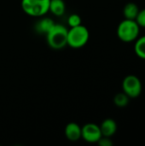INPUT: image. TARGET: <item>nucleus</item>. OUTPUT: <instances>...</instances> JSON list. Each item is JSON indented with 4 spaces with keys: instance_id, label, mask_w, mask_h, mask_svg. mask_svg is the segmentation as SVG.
I'll use <instances>...</instances> for the list:
<instances>
[{
    "instance_id": "obj_14",
    "label": "nucleus",
    "mask_w": 145,
    "mask_h": 146,
    "mask_svg": "<svg viewBox=\"0 0 145 146\" xmlns=\"http://www.w3.org/2000/svg\"><path fill=\"white\" fill-rule=\"evenodd\" d=\"M81 22H82L81 17L77 14H72L68 19V23L71 27L79 26L81 25Z\"/></svg>"
},
{
    "instance_id": "obj_7",
    "label": "nucleus",
    "mask_w": 145,
    "mask_h": 146,
    "mask_svg": "<svg viewBox=\"0 0 145 146\" xmlns=\"http://www.w3.org/2000/svg\"><path fill=\"white\" fill-rule=\"evenodd\" d=\"M65 135L69 141H78L81 139V127L75 122H70L65 127Z\"/></svg>"
},
{
    "instance_id": "obj_15",
    "label": "nucleus",
    "mask_w": 145,
    "mask_h": 146,
    "mask_svg": "<svg viewBox=\"0 0 145 146\" xmlns=\"http://www.w3.org/2000/svg\"><path fill=\"white\" fill-rule=\"evenodd\" d=\"M135 21L138 24L139 27H145V9H143L139 10Z\"/></svg>"
},
{
    "instance_id": "obj_10",
    "label": "nucleus",
    "mask_w": 145,
    "mask_h": 146,
    "mask_svg": "<svg viewBox=\"0 0 145 146\" xmlns=\"http://www.w3.org/2000/svg\"><path fill=\"white\" fill-rule=\"evenodd\" d=\"M66 6L63 0H50L49 11H50L53 15L61 16L65 13Z\"/></svg>"
},
{
    "instance_id": "obj_8",
    "label": "nucleus",
    "mask_w": 145,
    "mask_h": 146,
    "mask_svg": "<svg viewBox=\"0 0 145 146\" xmlns=\"http://www.w3.org/2000/svg\"><path fill=\"white\" fill-rule=\"evenodd\" d=\"M99 127L101 129L102 135L105 136V137L111 138L113 135L115 134V133L117 131V124H116L115 121L111 118L105 119L102 122L101 126H99Z\"/></svg>"
},
{
    "instance_id": "obj_2",
    "label": "nucleus",
    "mask_w": 145,
    "mask_h": 146,
    "mask_svg": "<svg viewBox=\"0 0 145 146\" xmlns=\"http://www.w3.org/2000/svg\"><path fill=\"white\" fill-rule=\"evenodd\" d=\"M139 29L140 27L135 20L125 19L118 26L117 35L123 42H132L138 38Z\"/></svg>"
},
{
    "instance_id": "obj_4",
    "label": "nucleus",
    "mask_w": 145,
    "mask_h": 146,
    "mask_svg": "<svg viewBox=\"0 0 145 146\" xmlns=\"http://www.w3.org/2000/svg\"><path fill=\"white\" fill-rule=\"evenodd\" d=\"M122 89L130 98H136L142 92L141 80L136 75H127L123 80Z\"/></svg>"
},
{
    "instance_id": "obj_5",
    "label": "nucleus",
    "mask_w": 145,
    "mask_h": 146,
    "mask_svg": "<svg viewBox=\"0 0 145 146\" xmlns=\"http://www.w3.org/2000/svg\"><path fill=\"white\" fill-rule=\"evenodd\" d=\"M102 136L100 127L95 123H87L81 127V138L88 143H97Z\"/></svg>"
},
{
    "instance_id": "obj_12",
    "label": "nucleus",
    "mask_w": 145,
    "mask_h": 146,
    "mask_svg": "<svg viewBox=\"0 0 145 146\" xmlns=\"http://www.w3.org/2000/svg\"><path fill=\"white\" fill-rule=\"evenodd\" d=\"M134 50L139 58L145 60V35L136 39Z\"/></svg>"
},
{
    "instance_id": "obj_16",
    "label": "nucleus",
    "mask_w": 145,
    "mask_h": 146,
    "mask_svg": "<svg viewBox=\"0 0 145 146\" xmlns=\"http://www.w3.org/2000/svg\"><path fill=\"white\" fill-rule=\"evenodd\" d=\"M97 144L100 146H112L113 145V141L109 137H105L102 136L101 139L97 141Z\"/></svg>"
},
{
    "instance_id": "obj_1",
    "label": "nucleus",
    "mask_w": 145,
    "mask_h": 146,
    "mask_svg": "<svg viewBox=\"0 0 145 146\" xmlns=\"http://www.w3.org/2000/svg\"><path fill=\"white\" fill-rule=\"evenodd\" d=\"M68 29L61 24L55 23L52 28L45 34L48 44L55 50H60L68 44Z\"/></svg>"
},
{
    "instance_id": "obj_9",
    "label": "nucleus",
    "mask_w": 145,
    "mask_h": 146,
    "mask_svg": "<svg viewBox=\"0 0 145 146\" xmlns=\"http://www.w3.org/2000/svg\"><path fill=\"white\" fill-rule=\"evenodd\" d=\"M54 25H55V22L51 18L45 17V18H43L37 22L35 28H36V31L38 33L46 34L52 28V27Z\"/></svg>"
},
{
    "instance_id": "obj_3",
    "label": "nucleus",
    "mask_w": 145,
    "mask_h": 146,
    "mask_svg": "<svg viewBox=\"0 0 145 146\" xmlns=\"http://www.w3.org/2000/svg\"><path fill=\"white\" fill-rule=\"evenodd\" d=\"M89 38V31L82 24L71 27L68 32V45L75 49L81 48L86 44Z\"/></svg>"
},
{
    "instance_id": "obj_11",
    "label": "nucleus",
    "mask_w": 145,
    "mask_h": 146,
    "mask_svg": "<svg viewBox=\"0 0 145 146\" xmlns=\"http://www.w3.org/2000/svg\"><path fill=\"white\" fill-rule=\"evenodd\" d=\"M139 8L135 3H128L125 5L123 9V15L125 16V19L128 20H135L138 12Z\"/></svg>"
},
{
    "instance_id": "obj_6",
    "label": "nucleus",
    "mask_w": 145,
    "mask_h": 146,
    "mask_svg": "<svg viewBox=\"0 0 145 146\" xmlns=\"http://www.w3.org/2000/svg\"><path fill=\"white\" fill-rule=\"evenodd\" d=\"M50 0H37L36 3L30 9L27 15L31 16H43L49 11Z\"/></svg>"
},
{
    "instance_id": "obj_13",
    "label": "nucleus",
    "mask_w": 145,
    "mask_h": 146,
    "mask_svg": "<svg viewBox=\"0 0 145 146\" xmlns=\"http://www.w3.org/2000/svg\"><path fill=\"white\" fill-rule=\"evenodd\" d=\"M130 98L123 92L116 94L114 98V103L119 108H124L128 105Z\"/></svg>"
}]
</instances>
